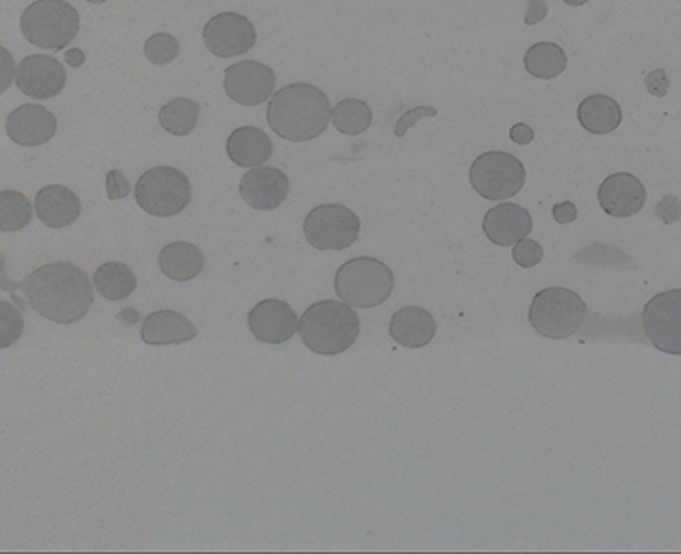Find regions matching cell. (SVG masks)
I'll return each instance as SVG.
<instances>
[{
	"label": "cell",
	"instance_id": "obj_41",
	"mask_svg": "<svg viewBox=\"0 0 681 554\" xmlns=\"http://www.w3.org/2000/svg\"><path fill=\"white\" fill-rule=\"evenodd\" d=\"M561 2H566V4H570V7H581V4H586V2H590V0H561Z\"/></svg>",
	"mask_w": 681,
	"mask_h": 554
},
{
	"label": "cell",
	"instance_id": "obj_20",
	"mask_svg": "<svg viewBox=\"0 0 681 554\" xmlns=\"http://www.w3.org/2000/svg\"><path fill=\"white\" fill-rule=\"evenodd\" d=\"M142 341L151 346H166L194 341L199 331L192 321L176 311H156L144 319L141 329Z\"/></svg>",
	"mask_w": 681,
	"mask_h": 554
},
{
	"label": "cell",
	"instance_id": "obj_17",
	"mask_svg": "<svg viewBox=\"0 0 681 554\" xmlns=\"http://www.w3.org/2000/svg\"><path fill=\"white\" fill-rule=\"evenodd\" d=\"M57 129V117L41 104H22L7 119L9 139L21 147H41L51 141Z\"/></svg>",
	"mask_w": 681,
	"mask_h": 554
},
{
	"label": "cell",
	"instance_id": "obj_30",
	"mask_svg": "<svg viewBox=\"0 0 681 554\" xmlns=\"http://www.w3.org/2000/svg\"><path fill=\"white\" fill-rule=\"evenodd\" d=\"M179 54H181V42L169 32H156L144 44V57L156 67L171 64Z\"/></svg>",
	"mask_w": 681,
	"mask_h": 554
},
{
	"label": "cell",
	"instance_id": "obj_32",
	"mask_svg": "<svg viewBox=\"0 0 681 554\" xmlns=\"http://www.w3.org/2000/svg\"><path fill=\"white\" fill-rule=\"evenodd\" d=\"M511 256H514L516 264H520L521 269H531V266L540 264L541 259H543V249H541L540 242L524 239V241L514 244Z\"/></svg>",
	"mask_w": 681,
	"mask_h": 554
},
{
	"label": "cell",
	"instance_id": "obj_9",
	"mask_svg": "<svg viewBox=\"0 0 681 554\" xmlns=\"http://www.w3.org/2000/svg\"><path fill=\"white\" fill-rule=\"evenodd\" d=\"M358 234L360 219L344 204H321L304 221V236L318 251H346Z\"/></svg>",
	"mask_w": 681,
	"mask_h": 554
},
{
	"label": "cell",
	"instance_id": "obj_8",
	"mask_svg": "<svg viewBox=\"0 0 681 554\" xmlns=\"http://www.w3.org/2000/svg\"><path fill=\"white\" fill-rule=\"evenodd\" d=\"M470 182L484 199L506 201L524 189L526 169L510 152H484L471 162Z\"/></svg>",
	"mask_w": 681,
	"mask_h": 554
},
{
	"label": "cell",
	"instance_id": "obj_29",
	"mask_svg": "<svg viewBox=\"0 0 681 554\" xmlns=\"http://www.w3.org/2000/svg\"><path fill=\"white\" fill-rule=\"evenodd\" d=\"M32 221L31 201L17 191L0 192V231H22Z\"/></svg>",
	"mask_w": 681,
	"mask_h": 554
},
{
	"label": "cell",
	"instance_id": "obj_40",
	"mask_svg": "<svg viewBox=\"0 0 681 554\" xmlns=\"http://www.w3.org/2000/svg\"><path fill=\"white\" fill-rule=\"evenodd\" d=\"M0 54H2V84H0V91H7L9 89V84H11V71H12V62L11 54L4 51V49H0Z\"/></svg>",
	"mask_w": 681,
	"mask_h": 554
},
{
	"label": "cell",
	"instance_id": "obj_33",
	"mask_svg": "<svg viewBox=\"0 0 681 554\" xmlns=\"http://www.w3.org/2000/svg\"><path fill=\"white\" fill-rule=\"evenodd\" d=\"M106 194L111 201L126 199L131 194V182L121 171H111L106 174Z\"/></svg>",
	"mask_w": 681,
	"mask_h": 554
},
{
	"label": "cell",
	"instance_id": "obj_2",
	"mask_svg": "<svg viewBox=\"0 0 681 554\" xmlns=\"http://www.w3.org/2000/svg\"><path fill=\"white\" fill-rule=\"evenodd\" d=\"M266 119L272 131L291 142L318 139L332 121L328 97L314 84L294 82L274 92Z\"/></svg>",
	"mask_w": 681,
	"mask_h": 554
},
{
	"label": "cell",
	"instance_id": "obj_21",
	"mask_svg": "<svg viewBox=\"0 0 681 554\" xmlns=\"http://www.w3.org/2000/svg\"><path fill=\"white\" fill-rule=\"evenodd\" d=\"M390 336L406 349H421L436 336V321L421 306H404L392 316Z\"/></svg>",
	"mask_w": 681,
	"mask_h": 554
},
{
	"label": "cell",
	"instance_id": "obj_10",
	"mask_svg": "<svg viewBox=\"0 0 681 554\" xmlns=\"http://www.w3.org/2000/svg\"><path fill=\"white\" fill-rule=\"evenodd\" d=\"M643 333L665 354H681V289L655 294L641 313Z\"/></svg>",
	"mask_w": 681,
	"mask_h": 554
},
{
	"label": "cell",
	"instance_id": "obj_6",
	"mask_svg": "<svg viewBox=\"0 0 681 554\" xmlns=\"http://www.w3.org/2000/svg\"><path fill=\"white\" fill-rule=\"evenodd\" d=\"M586 311L588 309L580 294L563 286H551L533 296L528 319L541 336L563 341L580 331L586 321Z\"/></svg>",
	"mask_w": 681,
	"mask_h": 554
},
{
	"label": "cell",
	"instance_id": "obj_31",
	"mask_svg": "<svg viewBox=\"0 0 681 554\" xmlns=\"http://www.w3.org/2000/svg\"><path fill=\"white\" fill-rule=\"evenodd\" d=\"M22 329L24 319L21 309L7 301L0 303V349H9L12 343H17L21 339Z\"/></svg>",
	"mask_w": 681,
	"mask_h": 554
},
{
	"label": "cell",
	"instance_id": "obj_16",
	"mask_svg": "<svg viewBox=\"0 0 681 554\" xmlns=\"http://www.w3.org/2000/svg\"><path fill=\"white\" fill-rule=\"evenodd\" d=\"M648 192L643 182L630 172H616L601 182L598 201L606 214L628 219L643 209Z\"/></svg>",
	"mask_w": 681,
	"mask_h": 554
},
{
	"label": "cell",
	"instance_id": "obj_11",
	"mask_svg": "<svg viewBox=\"0 0 681 554\" xmlns=\"http://www.w3.org/2000/svg\"><path fill=\"white\" fill-rule=\"evenodd\" d=\"M202 39L214 57L232 59L256 47V29L244 14L222 12L206 22Z\"/></svg>",
	"mask_w": 681,
	"mask_h": 554
},
{
	"label": "cell",
	"instance_id": "obj_35",
	"mask_svg": "<svg viewBox=\"0 0 681 554\" xmlns=\"http://www.w3.org/2000/svg\"><path fill=\"white\" fill-rule=\"evenodd\" d=\"M655 214H658L665 224H673V222L678 221L681 216L680 202H678L675 197H671L670 194V197H665V199L658 204Z\"/></svg>",
	"mask_w": 681,
	"mask_h": 554
},
{
	"label": "cell",
	"instance_id": "obj_28",
	"mask_svg": "<svg viewBox=\"0 0 681 554\" xmlns=\"http://www.w3.org/2000/svg\"><path fill=\"white\" fill-rule=\"evenodd\" d=\"M372 119L374 114H372L368 102L360 101V99H344L332 109V124L342 134L356 137V134L368 131Z\"/></svg>",
	"mask_w": 681,
	"mask_h": 554
},
{
	"label": "cell",
	"instance_id": "obj_38",
	"mask_svg": "<svg viewBox=\"0 0 681 554\" xmlns=\"http://www.w3.org/2000/svg\"><path fill=\"white\" fill-rule=\"evenodd\" d=\"M533 137H536V134H533V129H530V127L524 124V122L516 124L510 131L511 141L516 142V144H521V147L530 144V142L533 141Z\"/></svg>",
	"mask_w": 681,
	"mask_h": 554
},
{
	"label": "cell",
	"instance_id": "obj_39",
	"mask_svg": "<svg viewBox=\"0 0 681 554\" xmlns=\"http://www.w3.org/2000/svg\"><path fill=\"white\" fill-rule=\"evenodd\" d=\"M421 114H430V117H436V114H438V111H436V109H416V111H411L410 114H406V117H404V119L398 122V129H396V134H398V137H402V134L406 132V129L410 127L411 122H414V119H418V117H421Z\"/></svg>",
	"mask_w": 681,
	"mask_h": 554
},
{
	"label": "cell",
	"instance_id": "obj_12",
	"mask_svg": "<svg viewBox=\"0 0 681 554\" xmlns=\"http://www.w3.org/2000/svg\"><path fill=\"white\" fill-rule=\"evenodd\" d=\"M276 74L271 67L256 61L232 64L224 72V91L242 107H258L274 97Z\"/></svg>",
	"mask_w": 681,
	"mask_h": 554
},
{
	"label": "cell",
	"instance_id": "obj_13",
	"mask_svg": "<svg viewBox=\"0 0 681 554\" xmlns=\"http://www.w3.org/2000/svg\"><path fill=\"white\" fill-rule=\"evenodd\" d=\"M14 81L22 94L44 101L61 94L67 84V72L61 62L49 54H32L22 59L14 72Z\"/></svg>",
	"mask_w": 681,
	"mask_h": 554
},
{
	"label": "cell",
	"instance_id": "obj_22",
	"mask_svg": "<svg viewBox=\"0 0 681 554\" xmlns=\"http://www.w3.org/2000/svg\"><path fill=\"white\" fill-rule=\"evenodd\" d=\"M226 152L231 161L244 169H256L271 161V137L258 127H241L232 132L226 141Z\"/></svg>",
	"mask_w": 681,
	"mask_h": 554
},
{
	"label": "cell",
	"instance_id": "obj_34",
	"mask_svg": "<svg viewBox=\"0 0 681 554\" xmlns=\"http://www.w3.org/2000/svg\"><path fill=\"white\" fill-rule=\"evenodd\" d=\"M646 87H648V92H650L651 97L663 99L670 92V79H668L665 71L658 69V71H651L646 77Z\"/></svg>",
	"mask_w": 681,
	"mask_h": 554
},
{
	"label": "cell",
	"instance_id": "obj_14",
	"mask_svg": "<svg viewBox=\"0 0 681 554\" xmlns=\"http://www.w3.org/2000/svg\"><path fill=\"white\" fill-rule=\"evenodd\" d=\"M298 324L301 319L291 304L278 299L262 301L248 314V329L261 343H288L298 331Z\"/></svg>",
	"mask_w": 681,
	"mask_h": 554
},
{
	"label": "cell",
	"instance_id": "obj_5",
	"mask_svg": "<svg viewBox=\"0 0 681 554\" xmlns=\"http://www.w3.org/2000/svg\"><path fill=\"white\" fill-rule=\"evenodd\" d=\"M81 14L67 0H37L21 17L24 39L47 51H62L77 39Z\"/></svg>",
	"mask_w": 681,
	"mask_h": 554
},
{
	"label": "cell",
	"instance_id": "obj_18",
	"mask_svg": "<svg viewBox=\"0 0 681 554\" xmlns=\"http://www.w3.org/2000/svg\"><path fill=\"white\" fill-rule=\"evenodd\" d=\"M481 226L488 241L498 246H514L516 242L524 241L530 234L533 221L530 212L521 209L520 204L501 202L486 212Z\"/></svg>",
	"mask_w": 681,
	"mask_h": 554
},
{
	"label": "cell",
	"instance_id": "obj_15",
	"mask_svg": "<svg viewBox=\"0 0 681 554\" xmlns=\"http://www.w3.org/2000/svg\"><path fill=\"white\" fill-rule=\"evenodd\" d=\"M238 192L251 209L274 211L288 199L291 181L281 169L256 167L242 177Z\"/></svg>",
	"mask_w": 681,
	"mask_h": 554
},
{
	"label": "cell",
	"instance_id": "obj_36",
	"mask_svg": "<svg viewBox=\"0 0 681 554\" xmlns=\"http://www.w3.org/2000/svg\"><path fill=\"white\" fill-rule=\"evenodd\" d=\"M551 214H553V221L558 222V224H570V222L578 219V209H576L573 202H558V204L551 209Z\"/></svg>",
	"mask_w": 681,
	"mask_h": 554
},
{
	"label": "cell",
	"instance_id": "obj_4",
	"mask_svg": "<svg viewBox=\"0 0 681 554\" xmlns=\"http://www.w3.org/2000/svg\"><path fill=\"white\" fill-rule=\"evenodd\" d=\"M390 266L372 256L344 262L334 276V291L354 309H374L390 299L394 291Z\"/></svg>",
	"mask_w": 681,
	"mask_h": 554
},
{
	"label": "cell",
	"instance_id": "obj_24",
	"mask_svg": "<svg viewBox=\"0 0 681 554\" xmlns=\"http://www.w3.org/2000/svg\"><path fill=\"white\" fill-rule=\"evenodd\" d=\"M623 112L616 99L606 94H591L578 107V121L591 134H608L621 124Z\"/></svg>",
	"mask_w": 681,
	"mask_h": 554
},
{
	"label": "cell",
	"instance_id": "obj_19",
	"mask_svg": "<svg viewBox=\"0 0 681 554\" xmlns=\"http://www.w3.org/2000/svg\"><path fill=\"white\" fill-rule=\"evenodd\" d=\"M34 212L44 226L64 229L81 216V199L62 184H51L37 192Z\"/></svg>",
	"mask_w": 681,
	"mask_h": 554
},
{
	"label": "cell",
	"instance_id": "obj_27",
	"mask_svg": "<svg viewBox=\"0 0 681 554\" xmlns=\"http://www.w3.org/2000/svg\"><path fill=\"white\" fill-rule=\"evenodd\" d=\"M201 119V107L192 99H174L166 102L159 112L162 129L174 137L191 134Z\"/></svg>",
	"mask_w": 681,
	"mask_h": 554
},
{
	"label": "cell",
	"instance_id": "obj_1",
	"mask_svg": "<svg viewBox=\"0 0 681 554\" xmlns=\"http://www.w3.org/2000/svg\"><path fill=\"white\" fill-rule=\"evenodd\" d=\"M24 296V306L57 324L79 323L94 303V283L74 262H49L11 286L2 281V291Z\"/></svg>",
	"mask_w": 681,
	"mask_h": 554
},
{
	"label": "cell",
	"instance_id": "obj_23",
	"mask_svg": "<svg viewBox=\"0 0 681 554\" xmlns=\"http://www.w3.org/2000/svg\"><path fill=\"white\" fill-rule=\"evenodd\" d=\"M159 266L172 281L189 283L204 271V252L192 242H171L162 249Z\"/></svg>",
	"mask_w": 681,
	"mask_h": 554
},
{
	"label": "cell",
	"instance_id": "obj_7",
	"mask_svg": "<svg viewBox=\"0 0 681 554\" xmlns=\"http://www.w3.org/2000/svg\"><path fill=\"white\" fill-rule=\"evenodd\" d=\"M134 197L142 211L166 219L181 214L191 204L192 184L189 177L174 167H154L139 179Z\"/></svg>",
	"mask_w": 681,
	"mask_h": 554
},
{
	"label": "cell",
	"instance_id": "obj_3",
	"mask_svg": "<svg viewBox=\"0 0 681 554\" xmlns=\"http://www.w3.org/2000/svg\"><path fill=\"white\" fill-rule=\"evenodd\" d=\"M298 334L312 353L322 356L346 353L360 334V316L344 301H321L304 311Z\"/></svg>",
	"mask_w": 681,
	"mask_h": 554
},
{
	"label": "cell",
	"instance_id": "obj_42",
	"mask_svg": "<svg viewBox=\"0 0 681 554\" xmlns=\"http://www.w3.org/2000/svg\"><path fill=\"white\" fill-rule=\"evenodd\" d=\"M87 2H92V4H102V2H106V0H87Z\"/></svg>",
	"mask_w": 681,
	"mask_h": 554
},
{
	"label": "cell",
	"instance_id": "obj_25",
	"mask_svg": "<svg viewBox=\"0 0 681 554\" xmlns=\"http://www.w3.org/2000/svg\"><path fill=\"white\" fill-rule=\"evenodd\" d=\"M94 289L106 301H124L136 291V274L124 262H106L94 272Z\"/></svg>",
	"mask_w": 681,
	"mask_h": 554
},
{
	"label": "cell",
	"instance_id": "obj_37",
	"mask_svg": "<svg viewBox=\"0 0 681 554\" xmlns=\"http://www.w3.org/2000/svg\"><path fill=\"white\" fill-rule=\"evenodd\" d=\"M526 2H528V12H526L524 22H526L528 27H533V24H538V22L546 19V14H548V4H546V0H526Z\"/></svg>",
	"mask_w": 681,
	"mask_h": 554
},
{
	"label": "cell",
	"instance_id": "obj_26",
	"mask_svg": "<svg viewBox=\"0 0 681 554\" xmlns=\"http://www.w3.org/2000/svg\"><path fill=\"white\" fill-rule=\"evenodd\" d=\"M524 64L531 77L540 81H551L566 71L568 57L556 42H538L526 52Z\"/></svg>",
	"mask_w": 681,
	"mask_h": 554
}]
</instances>
